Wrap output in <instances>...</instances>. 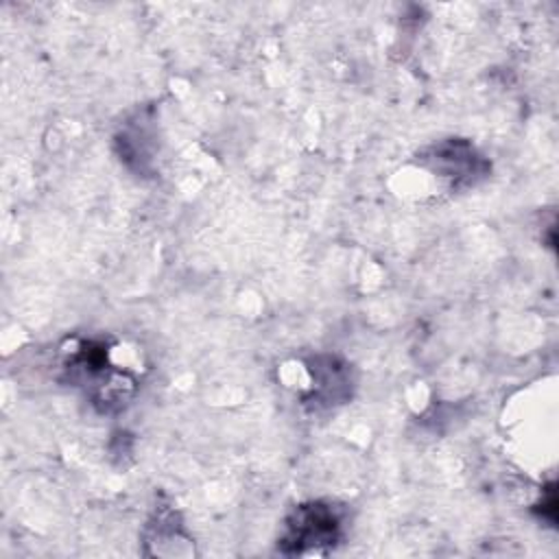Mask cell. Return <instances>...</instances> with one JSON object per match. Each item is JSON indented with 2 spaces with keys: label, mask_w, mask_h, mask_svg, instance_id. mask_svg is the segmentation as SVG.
Listing matches in <instances>:
<instances>
[{
  "label": "cell",
  "mask_w": 559,
  "mask_h": 559,
  "mask_svg": "<svg viewBox=\"0 0 559 559\" xmlns=\"http://www.w3.org/2000/svg\"><path fill=\"white\" fill-rule=\"evenodd\" d=\"M325 365L319 360L308 367L312 373V400L317 404H338L349 395V373L336 358L325 356Z\"/></svg>",
  "instance_id": "4"
},
{
  "label": "cell",
  "mask_w": 559,
  "mask_h": 559,
  "mask_svg": "<svg viewBox=\"0 0 559 559\" xmlns=\"http://www.w3.org/2000/svg\"><path fill=\"white\" fill-rule=\"evenodd\" d=\"M343 533V515L330 502H306L299 504L284 524L282 550L286 552H321L334 546Z\"/></svg>",
  "instance_id": "2"
},
{
  "label": "cell",
  "mask_w": 559,
  "mask_h": 559,
  "mask_svg": "<svg viewBox=\"0 0 559 559\" xmlns=\"http://www.w3.org/2000/svg\"><path fill=\"white\" fill-rule=\"evenodd\" d=\"M63 369L70 382L83 386L90 400L103 411L124 406L135 386L131 373L114 365L107 345L98 341H85L70 349Z\"/></svg>",
  "instance_id": "1"
},
{
  "label": "cell",
  "mask_w": 559,
  "mask_h": 559,
  "mask_svg": "<svg viewBox=\"0 0 559 559\" xmlns=\"http://www.w3.org/2000/svg\"><path fill=\"white\" fill-rule=\"evenodd\" d=\"M435 173V177L448 179L452 186L472 183L485 175V162L476 155L474 146L463 140H445L421 159Z\"/></svg>",
  "instance_id": "3"
}]
</instances>
